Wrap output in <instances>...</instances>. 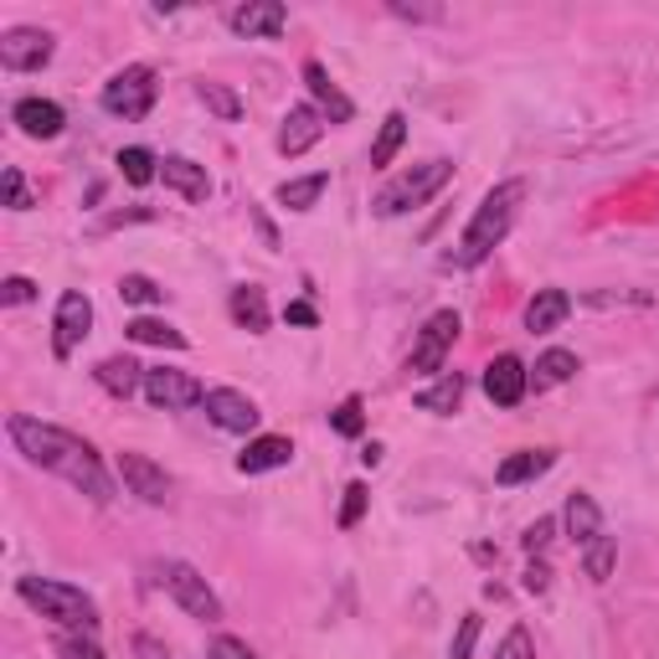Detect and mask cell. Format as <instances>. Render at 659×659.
<instances>
[{
  "label": "cell",
  "instance_id": "4316f807",
  "mask_svg": "<svg viewBox=\"0 0 659 659\" xmlns=\"http://www.w3.org/2000/svg\"><path fill=\"white\" fill-rule=\"evenodd\" d=\"M124 336L139 340V345H166V351H186V336L166 320H150V315H139V320L124 325Z\"/></svg>",
  "mask_w": 659,
  "mask_h": 659
},
{
  "label": "cell",
  "instance_id": "83f0119b",
  "mask_svg": "<svg viewBox=\"0 0 659 659\" xmlns=\"http://www.w3.org/2000/svg\"><path fill=\"white\" fill-rule=\"evenodd\" d=\"M613 561H618V536H592V542L582 546V572H588L592 582H609Z\"/></svg>",
  "mask_w": 659,
  "mask_h": 659
},
{
  "label": "cell",
  "instance_id": "484cf974",
  "mask_svg": "<svg viewBox=\"0 0 659 659\" xmlns=\"http://www.w3.org/2000/svg\"><path fill=\"white\" fill-rule=\"evenodd\" d=\"M458 402H464V376L458 372H443L433 387L418 391V407H423V412H439V418L458 412Z\"/></svg>",
  "mask_w": 659,
  "mask_h": 659
},
{
  "label": "cell",
  "instance_id": "7bdbcfd3",
  "mask_svg": "<svg viewBox=\"0 0 659 659\" xmlns=\"http://www.w3.org/2000/svg\"><path fill=\"white\" fill-rule=\"evenodd\" d=\"M284 320H288V325H305V330H315V325H320V309L309 305V299H294V305H284Z\"/></svg>",
  "mask_w": 659,
  "mask_h": 659
},
{
  "label": "cell",
  "instance_id": "ab89813d",
  "mask_svg": "<svg viewBox=\"0 0 659 659\" xmlns=\"http://www.w3.org/2000/svg\"><path fill=\"white\" fill-rule=\"evenodd\" d=\"M474 639H479V613H464V618H458V634H454V649H448V659H469L474 655Z\"/></svg>",
  "mask_w": 659,
  "mask_h": 659
},
{
  "label": "cell",
  "instance_id": "9c48e42d",
  "mask_svg": "<svg viewBox=\"0 0 659 659\" xmlns=\"http://www.w3.org/2000/svg\"><path fill=\"white\" fill-rule=\"evenodd\" d=\"M52 52H57L52 32H42V26H16V32L0 36V68L5 72H42L52 63Z\"/></svg>",
  "mask_w": 659,
  "mask_h": 659
},
{
  "label": "cell",
  "instance_id": "e575fe53",
  "mask_svg": "<svg viewBox=\"0 0 659 659\" xmlns=\"http://www.w3.org/2000/svg\"><path fill=\"white\" fill-rule=\"evenodd\" d=\"M366 505H372V490H366V485H345V500H340L336 525H340V531H355L361 515H366Z\"/></svg>",
  "mask_w": 659,
  "mask_h": 659
},
{
  "label": "cell",
  "instance_id": "d6986e66",
  "mask_svg": "<svg viewBox=\"0 0 659 659\" xmlns=\"http://www.w3.org/2000/svg\"><path fill=\"white\" fill-rule=\"evenodd\" d=\"M160 175H166V186L181 191L186 202H206V196H212V175H206V166L186 160V155H166V160H160Z\"/></svg>",
  "mask_w": 659,
  "mask_h": 659
},
{
  "label": "cell",
  "instance_id": "f1b7e54d",
  "mask_svg": "<svg viewBox=\"0 0 659 659\" xmlns=\"http://www.w3.org/2000/svg\"><path fill=\"white\" fill-rule=\"evenodd\" d=\"M196 99H202L221 124H237V118H242V93L227 83H196Z\"/></svg>",
  "mask_w": 659,
  "mask_h": 659
},
{
  "label": "cell",
  "instance_id": "7dc6e473",
  "mask_svg": "<svg viewBox=\"0 0 659 659\" xmlns=\"http://www.w3.org/2000/svg\"><path fill=\"white\" fill-rule=\"evenodd\" d=\"M361 464H366V469H376V464H382V443H366V448H361Z\"/></svg>",
  "mask_w": 659,
  "mask_h": 659
},
{
  "label": "cell",
  "instance_id": "60d3db41",
  "mask_svg": "<svg viewBox=\"0 0 659 659\" xmlns=\"http://www.w3.org/2000/svg\"><path fill=\"white\" fill-rule=\"evenodd\" d=\"M32 299H36V284H32V279H21V273H16V279H5V284H0V305H11V309H16V305H32Z\"/></svg>",
  "mask_w": 659,
  "mask_h": 659
},
{
  "label": "cell",
  "instance_id": "8d00e7d4",
  "mask_svg": "<svg viewBox=\"0 0 659 659\" xmlns=\"http://www.w3.org/2000/svg\"><path fill=\"white\" fill-rule=\"evenodd\" d=\"M57 659H103V649L93 644V634H63L57 639Z\"/></svg>",
  "mask_w": 659,
  "mask_h": 659
},
{
  "label": "cell",
  "instance_id": "f35d334b",
  "mask_svg": "<svg viewBox=\"0 0 659 659\" xmlns=\"http://www.w3.org/2000/svg\"><path fill=\"white\" fill-rule=\"evenodd\" d=\"M552 536H557V521H552V515H542V521H531V525H525L521 546L531 552V557H542L546 546H552Z\"/></svg>",
  "mask_w": 659,
  "mask_h": 659
},
{
  "label": "cell",
  "instance_id": "30bf717a",
  "mask_svg": "<svg viewBox=\"0 0 659 659\" xmlns=\"http://www.w3.org/2000/svg\"><path fill=\"white\" fill-rule=\"evenodd\" d=\"M145 402L175 412V407L206 402V387L191 372H166V366H155V372H145Z\"/></svg>",
  "mask_w": 659,
  "mask_h": 659
},
{
  "label": "cell",
  "instance_id": "2e32d148",
  "mask_svg": "<svg viewBox=\"0 0 659 659\" xmlns=\"http://www.w3.org/2000/svg\"><path fill=\"white\" fill-rule=\"evenodd\" d=\"M11 118H16V129L26 139H57L63 124H68L63 103H52V99H21L16 109H11Z\"/></svg>",
  "mask_w": 659,
  "mask_h": 659
},
{
  "label": "cell",
  "instance_id": "ac0fdd59",
  "mask_svg": "<svg viewBox=\"0 0 659 659\" xmlns=\"http://www.w3.org/2000/svg\"><path fill=\"white\" fill-rule=\"evenodd\" d=\"M294 458V443L279 439V433H258L248 439V448L237 454V474H269V469H284Z\"/></svg>",
  "mask_w": 659,
  "mask_h": 659
},
{
  "label": "cell",
  "instance_id": "d6a6232c",
  "mask_svg": "<svg viewBox=\"0 0 659 659\" xmlns=\"http://www.w3.org/2000/svg\"><path fill=\"white\" fill-rule=\"evenodd\" d=\"M118 299H124V305H160V299H166V288L155 284V279H145V273H124V279H118Z\"/></svg>",
  "mask_w": 659,
  "mask_h": 659
},
{
  "label": "cell",
  "instance_id": "5b68a950",
  "mask_svg": "<svg viewBox=\"0 0 659 659\" xmlns=\"http://www.w3.org/2000/svg\"><path fill=\"white\" fill-rule=\"evenodd\" d=\"M155 93H160L155 68L135 63V68H118L114 78L103 83V109H109L114 118H145L155 109Z\"/></svg>",
  "mask_w": 659,
  "mask_h": 659
},
{
  "label": "cell",
  "instance_id": "e0dca14e",
  "mask_svg": "<svg viewBox=\"0 0 659 659\" xmlns=\"http://www.w3.org/2000/svg\"><path fill=\"white\" fill-rule=\"evenodd\" d=\"M305 88L315 93V103H320V114L330 118V124H351V118H355V103L345 99V93H340L336 83H330L325 63H315V57L305 63Z\"/></svg>",
  "mask_w": 659,
  "mask_h": 659
},
{
  "label": "cell",
  "instance_id": "cb8c5ba5",
  "mask_svg": "<svg viewBox=\"0 0 659 659\" xmlns=\"http://www.w3.org/2000/svg\"><path fill=\"white\" fill-rule=\"evenodd\" d=\"M232 320L248 330V336H263L269 330V299L258 284H237L232 288Z\"/></svg>",
  "mask_w": 659,
  "mask_h": 659
},
{
  "label": "cell",
  "instance_id": "603a6c76",
  "mask_svg": "<svg viewBox=\"0 0 659 659\" xmlns=\"http://www.w3.org/2000/svg\"><path fill=\"white\" fill-rule=\"evenodd\" d=\"M561 525H567V536H572L577 546H588L592 536H603V510H598V500L592 495H567V510H561Z\"/></svg>",
  "mask_w": 659,
  "mask_h": 659
},
{
  "label": "cell",
  "instance_id": "4fadbf2b",
  "mask_svg": "<svg viewBox=\"0 0 659 659\" xmlns=\"http://www.w3.org/2000/svg\"><path fill=\"white\" fill-rule=\"evenodd\" d=\"M525 387H531V372H525L521 355H495L485 366V397L495 407H521Z\"/></svg>",
  "mask_w": 659,
  "mask_h": 659
},
{
  "label": "cell",
  "instance_id": "b9f144b4",
  "mask_svg": "<svg viewBox=\"0 0 659 659\" xmlns=\"http://www.w3.org/2000/svg\"><path fill=\"white\" fill-rule=\"evenodd\" d=\"M206 659H258V655H253V649H248L242 639H232V634H221V639H212Z\"/></svg>",
  "mask_w": 659,
  "mask_h": 659
},
{
  "label": "cell",
  "instance_id": "7a4b0ae2",
  "mask_svg": "<svg viewBox=\"0 0 659 659\" xmlns=\"http://www.w3.org/2000/svg\"><path fill=\"white\" fill-rule=\"evenodd\" d=\"M525 191H531L525 181H500L495 191H485V202L474 206V217H469V227H464V237H458V248L443 258V263H448V269H474V263H485V258L510 237Z\"/></svg>",
  "mask_w": 659,
  "mask_h": 659
},
{
  "label": "cell",
  "instance_id": "7402d4cb",
  "mask_svg": "<svg viewBox=\"0 0 659 659\" xmlns=\"http://www.w3.org/2000/svg\"><path fill=\"white\" fill-rule=\"evenodd\" d=\"M557 464V448H521V454L500 458V469H495V485H525V479H542L546 469Z\"/></svg>",
  "mask_w": 659,
  "mask_h": 659
},
{
  "label": "cell",
  "instance_id": "44dd1931",
  "mask_svg": "<svg viewBox=\"0 0 659 659\" xmlns=\"http://www.w3.org/2000/svg\"><path fill=\"white\" fill-rule=\"evenodd\" d=\"M567 315H572V294H567V288H536V299L525 305V330H531V336H546V330H557Z\"/></svg>",
  "mask_w": 659,
  "mask_h": 659
},
{
  "label": "cell",
  "instance_id": "bcb514c9",
  "mask_svg": "<svg viewBox=\"0 0 659 659\" xmlns=\"http://www.w3.org/2000/svg\"><path fill=\"white\" fill-rule=\"evenodd\" d=\"M135 659H170L166 644L155 639V634H135Z\"/></svg>",
  "mask_w": 659,
  "mask_h": 659
},
{
  "label": "cell",
  "instance_id": "5bb4252c",
  "mask_svg": "<svg viewBox=\"0 0 659 659\" xmlns=\"http://www.w3.org/2000/svg\"><path fill=\"white\" fill-rule=\"evenodd\" d=\"M320 135H325V114L315 109V103H294L284 114V124H279V155H305V150H315L320 145Z\"/></svg>",
  "mask_w": 659,
  "mask_h": 659
},
{
  "label": "cell",
  "instance_id": "9a60e30c",
  "mask_svg": "<svg viewBox=\"0 0 659 659\" xmlns=\"http://www.w3.org/2000/svg\"><path fill=\"white\" fill-rule=\"evenodd\" d=\"M288 26V5L284 0H248V5H237L232 11V32L237 36H284Z\"/></svg>",
  "mask_w": 659,
  "mask_h": 659
},
{
  "label": "cell",
  "instance_id": "f546056e",
  "mask_svg": "<svg viewBox=\"0 0 659 659\" xmlns=\"http://www.w3.org/2000/svg\"><path fill=\"white\" fill-rule=\"evenodd\" d=\"M118 175H124L129 186H150L155 175H160V160H155L145 145H129V150H118Z\"/></svg>",
  "mask_w": 659,
  "mask_h": 659
},
{
  "label": "cell",
  "instance_id": "ffe728a7",
  "mask_svg": "<svg viewBox=\"0 0 659 659\" xmlns=\"http://www.w3.org/2000/svg\"><path fill=\"white\" fill-rule=\"evenodd\" d=\"M99 387L109 391V397H118V402H129L135 391H145V366L139 361H129V355H109V361H99Z\"/></svg>",
  "mask_w": 659,
  "mask_h": 659
},
{
  "label": "cell",
  "instance_id": "8fae6325",
  "mask_svg": "<svg viewBox=\"0 0 659 659\" xmlns=\"http://www.w3.org/2000/svg\"><path fill=\"white\" fill-rule=\"evenodd\" d=\"M118 479H124V490L139 495L145 505H166L170 500V474L160 469L150 454H118Z\"/></svg>",
  "mask_w": 659,
  "mask_h": 659
},
{
  "label": "cell",
  "instance_id": "ba28073f",
  "mask_svg": "<svg viewBox=\"0 0 659 659\" xmlns=\"http://www.w3.org/2000/svg\"><path fill=\"white\" fill-rule=\"evenodd\" d=\"M88 330H93V299H88L83 288H68V294L57 299V320H52V355L68 361L88 340Z\"/></svg>",
  "mask_w": 659,
  "mask_h": 659
},
{
  "label": "cell",
  "instance_id": "f6af8a7d",
  "mask_svg": "<svg viewBox=\"0 0 659 659\" xmlns=\"http://www.w3.org/2000/svg\"><path fill=\"white\" fill-rule=\"evenodd\" d=\"M391 16H402V21H443L439 5H391Z\"/></svg>",
  "mask_w": 659,
  "mask_h": 659
},
{
  "label": "cell",
  "instance_id": "74e56055",
  "mask_svg": "<svg viewBox=\"0 0 659 659\" xmlns=\"http://www.w3.org/2000/svg\"><path fill=\"white\" fill-rule=\"evenodd\" d=\"M0 186H5V206H11V212H32V191H26V175H21L16 166L0 175Z\"/></svg>",
  "mask_w": 659,
  "mask_h": 659
},
{
  "label": "cell",
  "instance_id": "7c38bea8",
  "mask_svg": "<svg viewBox=\"0 0 659 659\" xmlns=\"http://www.w3.org/2000/svg\"><path fill=\"white\" fill-rule=\"evenodd\" d=\"M202 407H206V418L217 428H227V433H253L258 418H263L253 397H242V391H232V387H212Z\"/></svg>",
  "mask_w": 659,
  "mask_h": 659
},
{
  "label": "cell",
  "instance_id": "836d02e7",
  "mask_svg": "<svg viewBox=\"0 0 659 659\" xmlns=\"http://www.w3.org/2000/svg\"><path fill=\"white\" fill-rule=\"evenodd\" d=\"M330 428H336L340 439H361V433H366V402H361V397H345V402L330 412Z\"/></svg>",
  "mask_w": 659,
  "mask_h": 659
},
{
  "label": "cell",
  "instance_id": "1f68e13d",
  "mask_svg": "<svg viewBox=\"0 0 659 659\" xmlns=\"http://www.w3.org/2000/svg\"><path fill=\"white\" fill-rule=\"evenodd\" d=\"M577 376V355L572 351H546L536 361V387H561V382H572Z\"/></svg>",
  "mask_w": 659,
  "mask_h": 659
},
{
  "label": "cell",
  "instance_id": "52a82bcc",
  "mask_svg": "<svg viewBox=\"0 0 659 659\" xmlns=\"http://www.w3.org/2000/svg\"><path fill=\"white\" fill-rule=\"evenodd\" d=\"M160 577H166L170 598H175V603H181L191 618H202V624H217V618H221L217 592L206 588V577L196 572L191 561H166V567H160Z\"/></svg>",
  "mask_w": 659,
  "mask_h": 659
},
{
  "label": "cell",
  "instance_id": "6da1fadb",
  "mask_svg": "<svg viewBox=\"0 0 659 659\" xmlns=\"http://www.w3.org/2000/svg\"><path fill=\"white\" fill-rule=\"evenodd\" d=\"M5 433H11V443L32 458L36 469L68 479L72 490H83L93 505H109V500H114V479L103 469V458L93 454V443H83L78 433H68V428H57V423H42V418H26V412H16V418L5 423Z\"/></svg>",
  "mask_w": 659,
  "mask_h": 659
},
{
  "label": "cell",
  "instance_id": "d4e9b609",
  "mask_svg": "<svg viewBox=\"0 0 659 659\" xmlns=\"http://www.w3.org/2000/svg\"><path fill=\"white\" fill-rule=\"evenodd\" d=\"M325 186H330V170H315V175L284 181V186H279V206H288V212H315L320 196H325Z\"/></svg>",
  "mask_w": 659,
  "mask_h": 659
},
{
  "label": "cell",
  "instance_id": "d590c367",
  "mask_svg": "<svg viewBox=\"0 0 659 659\" xmlns=\"http://www.w3.org/2000/svg\"><path fill=\"white\" fill-rule=\"evenodd\" d=\"M495 659H536V644H531V628H510L505 639H500V649H495Z\"/></svg>",
  "mask_w": 659,
  "mask_h": 659
},
{
  "label": "cell",
  "instance_id": "4dcf8cb0",
  "mask_svg": "<svg viewBox=\"0 0 659 659\" xmlns=\"http://www.w3.org/2000/svg\"><path fill=\"white\" fill-rule=\"evenodd\" d=\"M402 139H407V114H387L382 118V135H376V145H372V166L376 170L391 166V155L402 150Z\"/></svg>",
  "mask_w": 659,
  "mask_h": 659
},
{
  "label": "cell",
  "instance_id": "277c9868",
  "mask_svg": "<svg viewBox=\"0 0 659 659\" xmlns=\"http://www.w3.org/2000/svg\"><path fill=\"white\" fill-rule=\"evenodd\" d=\"M448 181H454V160H423V166L402 170L391 186H382V196L372 202V212L376 217H402V212H412V206L433 202Z\"/></svg>",
  "mask_w": 659,
  "mask_h": 659
},
{
  "label": "cell",
  "instance_id": "ee69618b",
  "mask_svg": "<svg viewBox=\"0 0 659 659\" xmlns=\"http://www.w3.org/2000/svg\"><path fill=\"white\" fill-rule=\"evenodd\" d=\"M552 588V567H546L542 557H531V567H525V592H546Z\"/></svg>",
  "mask_w": 659,
  "mask_h": 659
},
{
  "label": "cell",
  "instance_id": "8992f818",
  "mask_svg": "<svg viewBox=\"0 0 659 659\" xmlns=\"http://www.w3.org/2000/svg\"><path fill=\"white\" fill-rule=\"evenodd\" d=\"M458 330H464L458 309H439V315H428V325L418 330V345H412V355H407V372H418V376L443 372V361H448V351H454Z\"/></svg>",
  "mask_w": 659,
  "mask_h": 659
},
{
  "label": "cell",
  "instance_id": "3957f363",
  "mask_svg": "<svg viewBox=\"0 0 659 659\" xmlns=\"http://www.w3.org/2000/svg\"><path fill=\"white\" fill-rule=\"evenodd\" d=\"M16 592L32 603L42 618L63 628H99V609H93V598L83 588H72V582H52V577H21Z\"/></svg>",
  "mask_w": 659,
  "mask_h": 659
}]
</instances>
